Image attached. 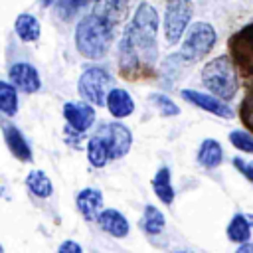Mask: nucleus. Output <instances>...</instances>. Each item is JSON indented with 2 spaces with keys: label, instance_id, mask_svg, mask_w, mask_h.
Returning <instances> with one entry per match:
<instances>
[{
  "label": "nucleus",
  "instance_id": "f257e3e1",
  "mask_svg": "<svg viewBox=\"0 0 253 253\" xmlns=\"http://www.w3.org/2000/svg\"><path fill=\"white\" fill-rule=\"evenodd\" d=\"M158 12L152 4L142 2L119 43V71L128 81L152 77L158 59Z\"/></svg>",
  "mask_w": 253,
  "mask_h": 253
},
{
  "label": "nucleus",
  "instance_id": "f03ea898",
  "mask_svg": "<svg viewBox=\"0 0 253 253\" xmlns=\"http://www.w3.org/2000/svg\"><path fill=\"white\" fill-rule=\"evenodd\" d=\"M130 0H97L93 10L75 26V47L87 59H101L109 53L117 30L128 14Z\"/></svg>",
  "mask_w": 253,
  "mask_h": 253
},
{
  "label": "nucleus",
  "instance_id": "7ed1b4c3",
  "mask_svg": "<svg viewBox=\"0 0 253 253\" xmlns=\"http://www.w3.org/2000/svg\"><path fill=\"white\" fill-rule=\"evenodd\" d=\"M202 83L206 89L221 99V101H231L237 93V67L233 65L229 55H217L210 59L202 67Z\"/></svg>",
  "mask_w": 253,
  "mask_h": 253
},
{
  "label": "nucleus",
  "instance_id": "20e7f679",
  "mask_svg": "<svg viewBox=\"0 0 253 253\" xmlns=\"http://www.w3.org/2000/svg\"><path fill=\"white\" fill-rule=\"evenodd\" d=\"M215 40H217V36H215V30L211 24L196 22L188 28L184 42L180 45V51L176 55L184 63H198L211 51V47L215 45Z\"/></svg>",
  "mask_w": 253,
  "mask_h": 253
},
{
  "label": "nucleus",
  "instance_id": "39448f33",
  "mask_svg": "<svg viewBox=\"0 0 253 253\" xmlns=\"http://www.w3.org/2000/svg\"><path fill=\"white\" fill-rule=\"evenodd\" d=\"M111 87H113V77H111V73L105 71L103 67H87V69L81 73L79 81H77V91H79V95H81L87 103H91V105H95V107L107 105V97H109V93L113 91Z\"/></svg>",
  "mask_w": 253,
  "mask_h": 253
},
{
  "label": "nucleus",
  "instance_id": "423d86ee",
  "mask_svg": "<svg viewBox=\"0 0 253 253\" xmlns=\"http://www.w3.org/2000/svg\"><path fill=\"white\" fill-rule=\"evenodd\" d=\"M192 2L190 0H166L164 10V36L168 43H178L190 28L192 20Z\"/></svg>",
  "mask_w": 253,
  "mask_h": 253
},
{
  "label": "nucleus",
  "instance_id": "0eeeda50",
  "mask_svg": "<svg viewBox=\"0 0 253 253\" xmlns=\"http://www.w3.org/2000/svg\"><path fill=\"white\" fill-rule=\"evenodd\" d=\"M227 51L241 75H253V22L243 26L229 38Z\"/></svg>",
  "mask_w": 253,
  "mask_h": 253
},
{
  "label": "nucleus",
  "instance_id": "6e6552de",
  "mask_svg": "<svg viewBox=\"0 0 253 253\" xmlns=\"http://www.w3.org/2000/svg\"><path fill=\"white\" fill-rule=\"evenodd\" d=\"M107 148H109V156L111 160H117V158H123L128 150H130V144H132V134H130V128L125 126L123 123H105L99 132H97Z\"/></svg>",
  "mask_w": 253,
  "mask_h": 253
},
{
  "label": "nucleus",
  "instance_id": "1a4fd4ad",
  "mask_svg": "<svg viewBox=\"0 0 253 253\" xmlns=\"http://www.w3.org/2000/svg\"><path fill=\"white\" fill-rule=\"evenodd\" d=\"M182 99L196 105L198 109L202 111H208L215 117H221V119H231L233 117V111L227 107V103H221V99L213 97V95H208V93H202V91H196V89H182L180 91Z\"/></svg>",
  "mask_w": 253,
  "mask_h": 253
},
{
  "label": "nucleus",
  "instance_id": "9d476101",
  "mask_svg": "<svg viewBox=\"0 0 253 253\" xmlns=\"http://www.w3.org/2000/svg\"><path fill=\"white\" fill-rule=\"evenodd\" d=\"M8 79L16 89H20L24 93H38L42 87V79H40L38 69L26 61L14 63L8 71Z\"/></svg>",
  "mask_w": 253,
  "mask_h": 253
},
{
  "label": "nucleus",
  "instance_id": "9b49d317",
  "mask_svg": "<svg viewBox=\"0 0 253 253\" xmlns=\"http://www.w3.org/2000/svg\"><path fill=\"white\" fill-rule=\"evenodd\" d=\"M63 117L67 121V126H71L77 132H85L95 123V109L91 103L69 101L63 105Z\"/></svg>",
  "mask_w": 253,
  "mask_h": 253
},
{
  "label": "nucleus",
  "instance_id": "f8f14e48",
  "mask_svg": "<svg viewBox=\"0 0 253 253\" xmlns=\"http://www.w3.org/2000/svg\"><path fill=\"white\" fill-rule=\"evenodd\" d=\"M2 134H4V142H6L8 150L12 152V156H16L20 162H32L34 160L32 146L28 144L26 136L22 134V130L16 125L4 123L2 125Z\"/></svg>",
  "mask_w": 253,
  "mask_h": 253
},
{
  "label": "nucleus",
  "instance_id": "ddd939ff",
  "mask_svg": "<svg viewBox=\"0 0 253 253\" xmlns=\"http://www.w3.org/2000/svg\"><path fill=\"white\" fill-rule=\"evenodd\" d=\"M75 206L79 210V213L87 219H99L101 211H103V194L97 188H83L77 196H75Z\"/></svg>",
  "mask_w": 253,
  "mask_h": 253
},
{
  "label": "nucleus",
  "instance_id": "4468645a",
  "mask_svg": "<svg viewBox=\"0 0 253 253\" xmlns=\"http://www.w3.org/2000/svg\"><path fill=\"white\" fill-rule=\"evenodd\" d=\"M97 223L101 225V229L105 231V233H109V235H113V237H126L128 235V219L119 211V210H115V208H107V210H103L101 211V215H99V219H97Z\"/></svg>",
  "mask_w": 253,
  "mask_h": 253
},
{
  "label": "nucleus",
  "instance_id": "2eb2a0df",
  "mask_svg": "<svg viewBox=\"0 0 253 253\" xmlns=\"http://www.w3.org/2000/svg\"><path fill=\"white\" fill-rule=\"evenodd\" d=\"M107 109L109 113L115 117V119H123V117H128L132 115L134 111V101L130 97V93L126 89H121V87H115L109 97H107Z\"/></svg>",
  "mask_w": 253,
  "mask_h": 253
},
{
  "label": "nucleus",
  "instance_id": "dca6fc26",
  "mask_svg": "<svg viewBox=\"0 0 253 253\" xmlns=\"http://www.w3.org/2000/svg\"><path fill=\"white\" fill-rule=\"evenodd\" d=\"M223 160V148L217 140L213 138H206L202 144H200V150H198V162L208 168V170H213L221 164Z\"/></svg>",
  "mask_w": 253,
  "mask_h": 253
},
{
  "label": "nucleus",
  "instance_id": "f3484780",
  "mask_svg": "<svg viewBox=\"0 0 253 253\" xmlns=\"http://www.w3.org/2000/svg\"><path fill=\"white\" fill-rule=\"evenodd\" d=\"M14 30L18 34V38L22 42H38L40 40V34H42V26L38 22L36 16L32 14H20L14 22Z\"/></svg>",
  "mask_w": 253,
  "mask_h": 253
},
{
  "label": "nucleus",
  "instance_id": "a211bd4d",
  "mask_svg": "<svg viewBox=\"0 0 253 253\" xmlns=\"http://www.w3.org/2000/svg\"><path fill=\"white\" fill-rule=\"evenodd\" d=\"M152 190L158 196V200L166 206H170L174 202V188H172V180H170V168L168 166H160L158 172L152 178Z\"/></svg>",
  "mask_w": 253,
  "mask_h": 253
},
{
  "label": "nucleus",
  "instance_id": "6ab92c4d",
  "mask_svg": "<svg viewBox=\"0 0 253 253\" xmlns=\"http://www.w3.org/2000/svg\"><path fill=\"white\" fill-rule=\"evenodd\" d=\"M227 237L229 241L239 243V245L247 243L251 237V219L243 213H235L227 225Z\"/></svg>",
  "mask_w": 253,
  "mask_h": 253
},
{
  "label": "nucleus",
  "instance_id": "aec40b11",
  "mask_svg": "<svg viewBox=\"0 0 253 253\" xmlns=\"http://www.w3.org/2000/svg\"><path fill=\"white\" fill-rule=\"evenodd\" d=\"M26 186L36 198H49L53 192V184H51L49 176L42 170H32L26 176Z\"/></svg>",
  "mask_w": 253,
  "mask_h": 253
},
{
  "label": "nucleus",
  "instance_id": "412c9836",
  "mask_svg": "<svg viewBox=\"0 0 253 253\" xmlns=\"http://www.w3.org/2000/svg\"><path fill=\"white\" fill-rule=\"evenodd\" d=\"M109 158L111 156H109V148H107L105 140L99 134L89 138V142H87V160H89V164L93 168H103Z\"/></svg>",
  "mask_w": 253,
  "mask_h": 253
},
{
  "label": "nucleus",
  "instance_id": "4be33fe9",
  "mask_svg": "<svg viewBox=\"0 0 253 253\" xmlns=\"http://www.w3.org/2000/svg\"><path fill=\"white\" fill-rule=\"evenodd\" d=\"M166 225V219H164V213L154 208V206H146L144 208V215L140 219V227L148 233V235H158Z\"/></svg>",
  "mask_w": 253,
  "mask_h": 253
},
{
  "label": "nucleus",
  "instance_id": "5701e85b",
  "mask_svg": "<svg viewBox=\"0 0 253 253\" xmlns=\"http://www.w3.org/2000/svg\"><path fill=\"white\" fill-rule=\"evenodd\" d=\"M0 111L6 117L18 113V89L8 81H0Z\"/></svg>",
  "mask_w": 253,
  "mask_h": 253
},
{
  "label": "nucleus",
  "instance_id": "b1692460",
  "mask_svg": "<svg viewBox=\"0 0 253 253\" xmlns=\"http://www.w3.org/2000/svg\"><path fill=\"white\" fill-rule=\"evenodd\" d=\"M95 2L97 0H55V12L61 20H71L79 10Z\"/></svg>",
  "mask_w": 253,
  "mask_h": 253
},
{
  "label": "nucleus",
  "instance_id": "393cba45",
  "mask_svg": "<svg viewBox=\"0 0 253 253\" xmlns=\"http://www.w3.org/2000/svg\"><path fill=\"white\" fill-rule=\"evenodd\" d=\"M239 119L243 123V126L253 134V83L247 87L241 105H239Z\"/></svg>",
  "mask_w": 253,
  "mask_h": 253
},
{
  "label": "nucleus",
  "instance_id": "a878e982",
  "mask_svg": "<svg viewBox=\"0 0 253 253\" xmlns=\"http://www.w3.org/2000/svg\"><path fill=\"white\" fill-rule=\"evenodd\" d=\"M150 101L154 103V107L158 109V113L162 117H176V115H180V107L168 95H164V93H152Z\"/></svg>",
  "mask_w": 253,
  "mask_h": 253
},
{
  "label": "nucleus",
  "instance_id": "bb28decb",
  "mask_svg": "<svg viewBox=\"0 0 253 253\" xmlns=\"http://www.w3.org/2000/svg\"><path fill=\"white\" fill-rule=\"evenodd\" d=\"M229 142L237 150H241L245 154H253V134L251 132H247V130H231L229 132Z\"/></svg>",
  "mask_w": 253,
  "mask_h": 253
},
{
  "label": "nucleus",
  "instance_id": "cd10ccee",
  "mask_svg": "<svg viewBox=\"0 0 253 253\" xmlns=\"http://www.w3.org/2000/svg\"><path fill=\"white\" fill-rule=\"evenodd\" d=\"M233 166H235L245 178H249V180L253 182V164H249V162H245L243 158H237V156H235V158H233Z\"/></svg>",
  "mask_w": 253,
  "mask_h": 253
},
{
  "label": "nucleus",
  "instance_id": "c85d7f7f",
  "mask_svg": "<svg viewBox=\"0 0 253 253\" xmlns=\"http://www.w3.org/2000/svg\"><path fill=\"white\" fill-rule=\"evenodd\" d=\"M57 253H83V247H81L77 241H73V239H65V241L59 245Z\"/></svg>",
  "mask_w": 253,
  "mask_h": 253
},
{
  "label": "nucleus",
  "instance_id": "c756f323",
  "mask_svg": "<svg viewBox=\"0 0 253 253\" xmlns=\"http://www.w3.org/2000/svg\"><path fill=\"white\" fill-rule=\"evenodd\" d=\"M235 253H253V241H247L235 249Z\"/></svg>",
  "mask_w": 253,
  "mask_h": 253
},
{
  "label": "nucleus",
  "instance_id": "7c9ffc66",
  "mask_svg": "<svg viewBox=\"0 0 253 253\" xmlns=\"http://www.w3.org/2000/svg\"><path fill=\"white\" fill-rule=\"evenodd\" d=\"M51 2H53V0H42V4H43V6H49Z\"/></svg>",
  "mask_w": 253,
  "mask_h": 253
},
{
  "label": "nucleus",
  "instance_id": "2f4dec72",
  "mask_svg": "<svg viewBox=\"0 0 253 253\" xmlns=\"http://www.w3.org/2000/svg\"><path fill=\"white\" fill-rule=\"evenodd\" d=\"M178 253H192V251H188V249H184V251H178Z\"/></svg>",
  "mask_w": 253,
  "mask_h": 253
}]
</instances>
